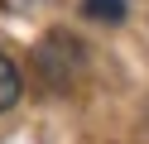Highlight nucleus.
Segmentation results:
<instances>
[{"label":"nucleus","instance_id":"obj_1","mask_svg":"<svg viewBox=\"0 0 149 144\" xmlns=\"http://www.w3.org/2000/svg\"><path fill=\"white\" fill-rule=\"evenodd\" d=\"M19 91H24V82H19V67H15L10 58L0 53V111H10V106L19 101Z\"/></svg>","mask_w":149,"mask_h":144},{"label":"nucleus","instance_id":"obj_2","mask_svg":"<svg viewBox=\"0 0 149 144\" xmlns=\"http://www.w3.org/2000/svg\"><path fill=\"white\" fill-rule=\"evenodd\" d=\"M87 19H101V24H120L125 19V0H82Z\"/></svg>","mask_w":149,"mask_h":144}]
</instances>
